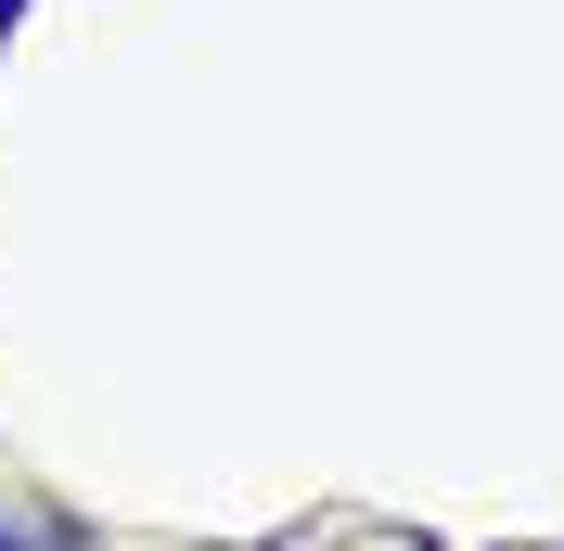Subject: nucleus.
<instances>
[{"mask_svg":"<svg viewBox=\"0 0 564 551\" xmlns=\"http://www.w3.org/2000/svg\"><path fill=\"white\" fill-rule=\"evenodd\" d=\"M0 551H90V539H77V526H13L0 514Z\"/></svg>","mask_w":564,"mask_h":551,"instance_id":"nucleus-1","label":"nucleus"},{"mask_svg":"<svg viewBox=\"0 0 564 551\" xmlns=\"http://www.w3.org/2000/svg\"><path fill=\"white\" fill-rule=\"evenodd\" d=\"M13 13H26V0H0V39H13Z\"/></svg>","mask_w":564,"mask_h":551,"instance_id":"nucleus-2","label":"nucleus"}]
</instances>
